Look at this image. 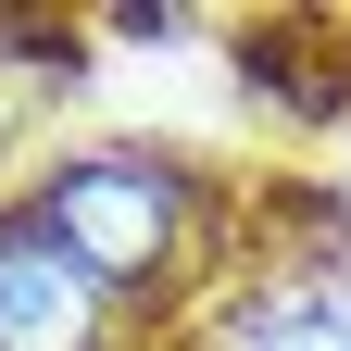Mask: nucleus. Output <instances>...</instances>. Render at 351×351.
Returning a JSON list of instances; mask_svg holds the SVG:
<instances>
[{
  "mask_svg": "<svg viewBox=\"0 0 351 351\" xmlns=\"http://www.w3.org/2000/svg\"><path fill=\"white\" fill-rule=\"evenodd\" d=\"M25 213H38V226H51L101 289L163 301L176 276H189V213H201V189H189L163 151H75V163L38 176Z\"/></svg>",
  "mask_w": 351,
  "mask_h": 351,
  "instance_id": "obj_1",
  "label": "nucleus"
},
{
  "mask_svg": "<svg viewBox=\"0 0 351 351\" xmlns=\"http://www.w3.org/2000/svg\"><path fill=\"white\" fill-rule=\"evenodd\" d=\"M0 351H113V289L38 213L0 226Z\"/></svg>",
  "mask_w": 351,
  "mask_h": 351,
  "instance_id": "obj_2",
  "label": "nucleus"
},
{
  "mask_svg": "<svg viewBox=\"0 0 351 351\" xmlns=\"http://www.w3.org/2000/svg\"><path fill=\"white\" fill-rule=\"evenodd\" d=\"M213 351H351V301L263 289V301H239V314H213Z\"/></svg>",
  "mask_w": 351,
  "mask_h": 351,
  "instance_id": "obj_3",
  "label": "nucleus"
}]
</instances>
